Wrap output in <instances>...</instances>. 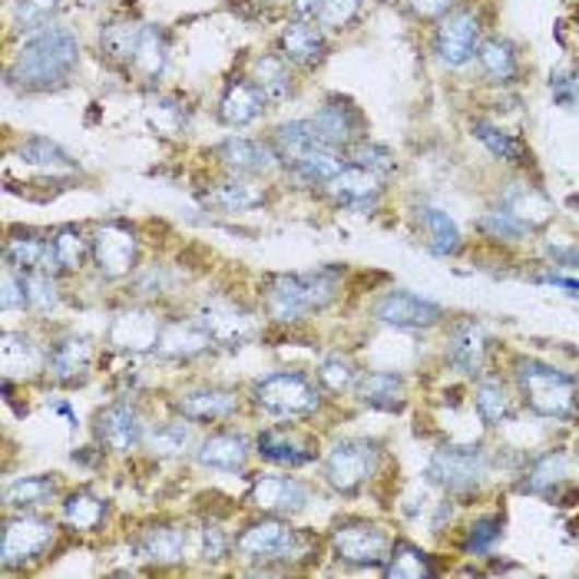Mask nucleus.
<instances>
[{"label": "nucleus", "instance_id": "1", "mask_svg": "<svg viewBox=\"0 0 579 579\" xmlns=\"http://www.w3.org/2000/svg\"><path fill=\"white\" fill-rule=\"evenodd\" d=\"M76 54L80 44L67 27H47L40 34H31V40L11 63V83L24 90H50L70 76V70L76 67Z\"/></svg>", "mask_w": 579, "mask_h": 579}, {"label": "nucleus", "instance_id": "2", "mask_svg": "<svg viewBox=\"0 0 579 579\" xmlns=\"http://www.w3.org/2000/svg\"><path fill=\"white\" fill-rule=\"evenodd\" d=\"M338 292L334 272H315V275H279L269 285L265 308L275 321H298L308 311L324 308Z\"/></svg>", "mask_w": 579, "mask_h": 579}, {"label": "nucleus", "instance_id": "3", "mask_svg": "<svg viewBox=\"0 0 579 579\" xmlns=\"http://www.w3.org/2000/svg\"><path fill=\"white\" fill-rule=\"evenodd\" d=\"M520 391L527 398V404L543 414V417H556V421H569L579 407V391L576 381L550 365L540 362H520L517 371Z\"/></svg>", "mask_w": 579, "mask_h": 579}, {"label": "nucleus", "instance_id": "4", "mask_svg": "<svg viewBox=\"0 0 579 579\" xmlns=\"http://www.w3.org/2000/svg\"><path fill=\"white\" fill-rule=\"evenodd\" d=\"M256 401L259 407H265L275 417H305L311 411H318L321 398L315 391L311 381H305L302 375H269L265 381L256 385Z\"/></svg>", "mask_w": 579, "mask_h": 579}, {"label": "nucleus", "instance_id": "5", "mask_svg": "<svg viewBox=\"0 0 579 579\" xmlns=\"http://www.w3.org/2000/svg\"><path fill=\"white\" fill-rule=\"evenodd\" d=\"M427 477L440 484L444 491L468 494L481 487V481L487 477V457L477 447H444L434 453Z\"/></svg>", "mask_w": 579, "mask_h": 579}, {"label": "nucleus", "instance_id": "6", "mask_svg": "<svg viewBox=\"0 0 579 579\" xmlns=\"http://www.w3.org/2000/svg\"><path fill=\"white\" fill-rule=\"evenodd\" d=\"M57 527L50 520L40 517H14L4 523V540H0V563L8 569L27 566L34 559H40L47 553V546L54 543Z\"/></svg>", "mask_w": 579, "mask_h": 579}, {"label": "nucleus", "instance_id": "7", "mask_svg": "<svg viewBox=\"0 0 579 579\" xmlns=\"http://www.w3.org/2000/svg\"><path fill=\"white\" fill-rule=\"evenodd\" d=\"M378 468V447L368 440H341L328 460H324V477L334 491L352 494L355 487H362Z\"/></svg>", "mask_w": 579, "mask_h": 579}, {"label": "nucleus", "instance_id": "8", "mask_svg": "<svg viewBox=\"0 0 579 579\" xmlns=\"http://www.w3.org/2000/svg\"><path fill=\"white\" fill-rule=\"evenodd\" d=\"M334 556L352 566H378L391 553V540L375 523H344L331 536Z\"/></svg>", "mask_w": 579, "mask_h": 579}, {"label": "nucleus", "instance_id": "9", "mask_svg": "<svg viewBox=\"0 0 579 579\" xmlns=\"http://www.w3.org/2000/svg\"><path fill=\"white\" fill-rule=\"evenodd\" d=\"M481 47V24L471 11H453L440 21L434 50L447 67H463Z\"/></svg>", "mask_w": 579, "mask_h": 579}, {"label": "nucleus", "instance_id": "10", "mask_svg": "<svg viewBox=\"0 0 579 579\" xmlns=\"http://www.w3.org/2000/svg\"><path fill=\"white\" fill-rule=\"evenodd\" d=\"M236 550L246 559H292L302 550V536L282 520H262L236 540Z\"/></svg>", "mask_w": 579, "mask_h": 579}, {"label": "nucleus", "instance_id": "11", "mask_svg": "<svg viewBox=\"0 0 579 579\" xmlns=\"http://www.w3.org/2000/svg\"><path fill=\"white\" fill-rule=\"evenodd\" d=\"M375 318L394 328H430L444 318V308L414 292H388L375 305Z\"/></svg>", "mask_w": 579, "mask_h": 579}, {"label": "nucleus", "instance_id": "12", "mask_svg": "<svg viewBox=\"0 0 579 579\" xmlns=\"http://www.w3.org/2000/svg\"><path fill=\"white\" fill-rule=\"evenodd\" d=\"M93 259L106 279H123L137 262V239L123 225H103L93 239Z\"/></svg>", "mask_w": 579, "mask_h": 579}, {"label": "nucleus", "instance_id": "13", "mask_svg": "<svg viewBox=\"0 0 579 579\" xmlns=\"http://www.w3.org/2000/svg\"><path fill=\"white\" fill-rule=\"evenodd\" d=\"M96 437L103 440V447L116 450V453H130L143 444V421L137 414V407L130 404H113L96 417Z\"/></svg>", "mask_w": 579, "mask_h": 579}, {"label": "nucleus", "instance_id": "14", "mask_svg": "<svg viewBox=\"0 0 579 579\" xmlns=\"http://www.w3.org/2000/svg\"><path fill=\"white\" fill-rule=\"evenodd\" d=\"M331 192L341 205L355 209V212H368L375 209L378 196H381V176L368 166H344L331 182Z\"/></svg>", "mask_w": 579, "mask_h": 579}, {"label": "nucleus", "instance_id": "15", "mask_svg": "<svg viewBox=\"0 0 579 579\" xmlns=\"http://www.w3.org/2000/svg\"><path fill=\"white\" fill-rule=\"evenodd\" d=\"M252 504L265 513H298L308 504V491L295 477L265 474L252 484Z\"/></svg>", "mask_w": 579, "mask_h": 579}, {"label": "nucleus", "instance_id": "16", "mask_svg": "<svg viewBox=\"0 0 579 579\" xmlns=\"http://www.w3.org/2000/svg\"><path fill=\"white\" fill-rule=\"evenodd\" d=\"M159 321L150 311H123L109 324V344L123 347V352H150L159 347Z\"/></svg>", "mask_w": 579, "mask_h": 579}, {"label": "nucleus", "instance_id": "17", "mask_svg": "<svg viewBox=\"0 0 579 579\" xmlns=\"http://www.w3.org/2000/svg\"><path fill=\"white\" fill-rule=\"evenodd\" d=\"M199 324L209 331L212 341L228 344V347H236L256 334V321L243 308H232V305H205L199 315Z\"/></svg>", "mask_w": 579, "mask_h": 579}, {"label": "nucleus", "instance_id": "18", "mask_svg": "<svg viewBox=\"0 0 579 579\" xmlns=\"http://www.w3.org/2000/svg\"><path fill=\"white\" fill-rule=\"evenodd\" d=\"M318 140L331 150L338 146H347L352 140H358V130H362V120H358V113L347 106V103H324L318 113H315V120H311Z\"/></svg>", "mask_w": 579, "mask_h": 579}, {"label": "nucleus", "instance_id": "19", "mask_svg": "<svg viewBox=\"0 0 579 579\" xmlns=\"http://www.w3.org/2000/svg\"><path fill=\"white\" fill-rule=\"evenodd\" d=\"M176 411L186 421H199V424H215L236 414V394L232 391H218V388H199L189 391L176 401Z\"/></svg>", "mask_w": 579, "mask_h": 579}, {"label": "nucleus", "instance_id": "20", "mask_svg": "<svg viewBox=\"0 0 579 579\" xmlns=\"http://www.w3.org/2000/svg\"><path fill=\"white\" fill-rule=\"evenodd\" d=\"M447 358L457 371L477 375L484 368V358H487V338H484L481 324H474V321L457 324L453 334H450V344H447Z\"/></svg>", "mask_w": 579, "mask_h": 579}, {"label": "nucleus", "instance_id": "21", "mask_svg": "<svg viewBox=\"0 0 579 579\" xmlns=\"http://www.w3.org/2000/svg\"><path fill=\"white\" fill-rule=\"evenodd\" d=\"M90 362H93V347L86 338H63L54 344V352L47 358L50 365V375L60 381V385H76L86 378L90 371Z\"/></svg>", "mask_w": 579, "mask_h": 579}, {"label": "nucleus", "instance_id": "22", "mask_svg": "<svg viewBox=\"0 0 579 579\" xmlns=\"http://www.w3.org/2000/svg\"><path fill=\"white\" fill-rule=\"evenodd\" d=\"M246 460H249V444L239 434H212L199 447V463L212 471L236 474L246 468Z\"/></svg>", "mask_w": 579, "mask_h": 579}, {"label": "nucleus", "instance_id": "23", "mask_svg": "<svg viewBox=\"0 0 579 579\" xmlns=\"http://www.w3.org/2000/svg\"><path fill=\"white\" fill-rule=\"evenodd\" d=\"M262 109H265V93L256 83H236L222 96L218 116L228 127H249Z\"/></svg>", "mask_w": 579, "mask_h": 579}, {"label": "nucleus", "instance_id": "24", "mask_svg": "<svg viewBox=\"0 0 579 579\" xmlns=\"http://www.w3.org/2000/svg\"><path fill=\"white\" fill-rule=\"evenodd\" d=\"M504 209H507L513 218H520L527 228H536V225L550 222V215H553L550 199H546L540 189L523 186V182H513V186L507 189V196H504Z\"/></svg>", "mask_w": 579, "mask_h": 579}, {"label": "nucleus", "instance_id": "25", "mask_svg": "<svg viewBox=\"0 0 579 579\" xmlns=\"http://www.w3.org/2000/svg\"><path fill=\"white\" fill-rule=\"evenodd\" d=\"M0 352H4V378H31L44 368V352L24 334L8 331L4 344H0Z\"/></svg>", "mask_w": 579, "mask_h": 579}, {"label": "nucleus", "instance_id": "26", "mask_svg": "<svg viewBox=\"0 0 579 579\" xmlns=\"http://www.w3.org/2000/svg\"><path fill=\"white\" fill-rule=\"evenodd\" d=\"M218 156L228 169H236V173H265L275 163L272 150L256 140H225L218 146Z\"/></svg>", "mask_w": 579, "mask_h": 579}, {"label": "nucleus", "instance_id": "27", "mask_svg": "<svg viewBox=\"0 0 579 579\" xmlns=\"http://www.w3.org/2000/svg\"><path fill=\"white\" fill-rule=\"evenodd\" d=\"M140 550L156 566H173L186 553V533L179 527H150L140 536Z\"/></svg>", "mask_w": 579, "mask_h": 579}, {"label": "nucleus", "instance_id": "28", "mask_svg": "<svg viewBox=\"0 0 579 579\" xmlns=\"http://www.w3.org/2000/svg\"><path fill=\"white\" fill-rule=\"evenodd\" d=\"M209 331L199 324V321H176V324H169L163 334H159V352L163 355H169V358H192V355H199V352H205L209 347Z\"/></svg>", "mask_w": 579, "mask_h": 579}, {"label": "nucleus", "instance_id": "29", "mask_svg": "<svg viewBox=\"0 0 579 579\" xmlns=\"http://www.w3.org/2000/svg\"><path fill=\"white\" fill-rule=\"evenodd\" d=\"M282 50L292 63H302V67H315L321 57H324V37L318 27L298 21L292 27H285L282 34Z\"/></svg>", "mask_w": 579, "mask_h": 579}, {"label": "nucleus", "instance_id": "30", "mask_svg": "<svg viewBox=\"0 0 579 579\" xmlns=\"http://www.w3.org/2000/svg\"><path fill=\"white\" fill-rule=\"evenodd\" d=\"M358 398L371 407L398 411L404 404V378L394 371H375L358 381Z\"/></svg>", "mask_w": 579, "mask_h": 579}, {"label": "nucleus", "instance_id": "31", "mask_svg": "<svg viewBox=\"0 0 579 579\" xmlns=\"http://www.w3.org/2000/svg\"><path fill=\"white\" fill-rule=\"evenodd\" d=\"M421 222H424V228H427V236H430V252L434 256H453L457 249H460V228H457V222L444 212V209H437V205H421Z\"/></svg>", "mask_w": 579, "mask_h": 579}, {"label": "nucleus", "instance_id": "32", "mask_svg": "<svg viewBox=\"0 0 579 579\" xmlns=\"http://www.w3.org/2000/svg\"><path fill=\"white\" fill-rule=\"evenodd\" d=\"M292 169H295L305 182H331V179L344 169V163L338 159V153H334L331 146L315 143V146H308L298 159H292Z\"/></svg>", "mask_w": 579, "mask_h": 579}, {"label": "nucleus", "instance_id": "33", "mask_svg": "<svg viewBox=\"0 0 579 579\" xmlns=\"http://www.w3.org/2000/svg\"><path fill=\"white\" fill-rule=\"evenodd\" d=\"M140 40H143V27L140 24H130V21H116L109 27H103V37H99V47L109 60H120V63H130L133 67V57L140 50Z\"/></svg>", "mask_w": 579, "mask_h": 579}, {"label": "nucleus", "instance_id": "34", "mask_svg": "<svg viewBox=\"0 0 579 579\" xmlns=\"http://www.w3.org/2000/svg\"><path fill=\"white\" fill-rule=\"evenodd\" d=\"M477 60L484 67V73L494 80V83H510L517 76V54L507 40L494 37V40H484L477 47Z\"/></svg>", "mask_w": 579, "mask_h": 579}, {"label": "nucleus", "instance_id": "35", "mask_svg": "<svg viewBox=\"0 0 579 579\" xmlns=\"http://www.w3.org/2000/svg\"><path fill=\"white\" fill-rule=\"evenodd\" d=\"M385 576H391V579H430V576H434V566H430V559H427L414 543H398V546L388 553Z\"/></svg>", "mask_w": 579, "mask_h": 579}, {"label": "nucleus", "instance_id": "36", "mask_svg": "<svg viewBox=\"0 0 579 579\" xmlns=\"http://www.w3.org/2000/svg\"><path fill=\"white\" fill-rule=\"evenodd\" d=\"M262 192L252 186V182H243V179H232V182H222L209 192V205L222 209V212H246V209H256L262 205Z\"/></svg>", "mask_w": 579, "mask_h": 579}, {"label": "nucleus", "instance_id": "37", "mask_svg": "<svg viewBox=\"0 0 579 579\" xmlns=\"http://www.w3.org/2000/svg\"><path fill=\"white\" fill-rule=\"evenodd\" d=\"M21 159L31 163V166H37V169H47V173H73L76 169V163L70 159V153L60 150L57 143L44 140V137L24 143L21 146Z\"/></svg>", "mask_w": 579, "mask_h": 579}, {"label": "nucleus", "instance_id": "38", "mask_svg": "<svg viewBox=\"0 0 579 579\" xmlns=\"http://www.w3.org/2000/svg\"><path fill=\"white\" fill-rule=\"evenodd\" d=\"M54 494H57V484H54L50 477H24V481H17V484L8 487L4 504L14 507V510H27V507H44V504H50Z\"/></svg>", "mask_w": 579, "mask_h": 579}, {"label": "nucleus", "instance_id": "39", "mask_svg": "<svg viewBox=\"0 0 579 579\" xmlns=\"http://www.w3.org/2000/svg\"><path fill=\"white\" fill-rule=\"evenodd\" d=\"M60 11H63V0H17L14 17L24 34H40V31L54 27Z\"/></svg>", "mask_w": 579, "mask_h": 579}, {"label": "nucleus", "instance_id": "40", "mask_svg": "<svg viewBox=\"0 0 579 579\" xmlns=\"http://www.w3.org/2000/svg\"><path fill=\"white\" fill-rule=\"evenodd\" d=\"M563 477H566V457L563 453H546V457H540L533 468H530V474L523 481V491H530V494H553V487L563 484Z\"/></svg>", "mask_w": 579, "mask_h": 579}, {"label": "nucleus", "instance_id": "41", "mask_svg": "<svg viewBox=\"0 0 579 579\" xmlns=\"http://www.w3.org/2000/svg\"><path fill=\"white\" fill-rule=\"evenodd\" d=\"M133 67L146 80H156L163 73V67H166V37H163V31L143 27V40H140V50L133 57Z\"/></svg>", "mask_w": 579, "mask_h": 579}, {"label": "nucleus", "instance_id": "42", "mask_svg": "<svg viewBox=\"0 0 579 579\" xmlns=\"http://www.w3.org/2000/svg\"><path fill=\"white\" fill-rule=\"evenodd\" d=\"M103 517H106V504L96 500L93 494H73V497L63 504V520H67L73 530L90 533V530H96V527L103 523Z\"/></svg>", "mask_w": 579, "mask_h": 579}, {"label": "nucleus", "instance_id": "43", "mask_svg": "<svg viewBox=\"0 0 579 579\" xmlns=\"http://www.w3.org/2000/svg\"><path fill=\"white\" fill-rule=\"evenodd\" d=\"M259 453L272 463H285V468H302V463L311 460V453H305L295 440H288L279 430H265L259 434Z\"/></svg>", "mask_w": 579, "mask_h": 579}, {"label": "nucleus", "instance_id": "44", "mask_svg": "<svg viewBox=\"0 0 579 579\" xmlns=\"http://www.w3.org/2000/svg\"><path fill=\"white\" fill-rule=\"evenodd\" d=\"M256 86L265 93V99H285L292 93V76L279 57L256 60Z\"/></svg>", "mask_w": 579, "mask_h": 579}, {"label": "nucleus", "instance_id": "45", "mask_svg": "<svg viewBox=\"0 0 579 579\" xmlns=\"http://www.w3.org/2000/svg\"><path fill=\"white\" fill-rule=\"evenodd\" d=\"M474 133H477V140L497 159H504V163H527V146L517 137H510V133H504V130H497L491 123H474Z\"/></svg>", "mask_w": 579, "mask_h": 579}, {"label": "nucleus", "instance_id": "46", "mask_svg": "<svg viewBox=\"0 0 579 579\" xmlns=\"http://www.w3.org/2000/svg\"><path fill=\"white\" fill-rule=\"evenodd\" d=\"M8 265L21 269V272H37L47 259H50V246L37 236H21L8 243Z\"/></svg>", "mask_w": 579, "mask_h": 579}, {"label": "nucleus", "instance_id": "47", "mask_svg": "<svg viewBox=\"0 0 579 579\" xmlns=\"http://www.w3.org/2000/svg\"><path fill=\"white\" fill-rule=\"evenodd\" d=\"M474 398H477L474 404H477V414H481L484 424L497 427V424H504L510 417V398H507L500 381H484Z\"/></svg>", "mask_w": 579, "mask_h": 579}, {"label": "nucleus", "instance_id": "48", "mask_svg": "<svg viewBox=\"0 0 579 579\" xmlns=\"http://www.w3.org/2000/svg\"><path fill=\"white\" fill-rule=\"evenodd\" d=\"M50 259H54L57 269H63V272L80 269V262H83V239H80L76 228H60V232H57L54 243H50Z\"/></svg>", "mask_w": 579, "mask_h": 579}, {"label": "nucleus", "instance_id": "49", "mask_svg": "<svg viewBox=\"0 0 579 579\" xmlns=\"http://www.w3.org/2000/svg\"><path fill=\"white\" fill-rule=\"evenodd\" d=\"M21 282H24V295H27V305L37 308V311H50L57 305V285L47 272H21Z\"/></svg>", "mask_w": 579, "mask_h": 579}, {"label": "nucleus", "instance_id": "50", "mask_svg": "<svg viewBox=\"0 0 579 579\" xmlns=\"http://www.w3.org/2000/svg\"><path fill=\"white\" fill-rule=\"evenodd\" d=\"M150 447L159 453V457H179L186 453L189 447V427L169 421V424H159L156 430H150Z\"/></svg>", "mask_w": 579, "mask_h": 579}, {"label": "nucleus", "instance_id": "51", "mask_svg": "<svg viewBox=\"0 0 579 579\" xmlns=\"http://www.w3.org/2000/svg\"><path fill=\"white\" fill-rule=\"evenodd\" d=\"M358 8H362V0H321L315 21L328 31H341L358 17Z\"/></svg>", "mask_w": 579, "mask_h": 579}, {"label": "nucleus", "instance_id": "52", "mask_svg": "<svg viewBox=\"0 0 579 579\" xmlns=\"http://www.w3.org/2000/svg\"><path fill=\"white\" fill-rule=\"evenodd\" d=\"M481 228L487 232L491 239H500V243H520L527 236V225L520 218H513L507 209L504 212H487L481 218Z\"/></svg>", "mask_w": 579, "mask_h": 579}, {"label": "nucleus", "instance_id": "53", "mask_svg": "<svg viewBox=\"0 0 579 579\" xmlns=\"http://www.w3.org/2000/svg\"><path fill=\"white\" fill-rule=\"evenodd\" d=\"M550 96H553V103L563 106V109H579V70L559 67V70L550 76Z\"/></svg>", "mask_w": 579, "mask_h": 579}, {"label": "nucleus", "instance_id": "54", "mask_svg": "<svg viewBox=\"0 0 579 579\" xmlns=\"http://www.w3.org/2000/svg\"><path fill=\"white\" fill-rule=\"evenodd\" d=\"M500 536H504V523H500L497 517H484V520H477V523L471 527V533H468V550H471L474 556H487Z\"/></svg>", "mask_w": 579, "mask_h": 579}, {"label": "nucleus", "instance_id": "55", "mask_svg": "<svg viewBox=\"0 0 579 579\" xmlns=\"http://www.w3.org/2000/svg\"><path fill=\"white\" fill-rule=\"evenodd\" d=\"M318 378H321V385H324L328 391L341 394V391H347V388L355 385L358 371H355V365H352V362H344V358H328V362L321 365Z\"/></svg>", "mask_w": 579, "mask_h": 579}, {"label": "nucleus", "instance_id": "56", "mask_svg": "<svg viewBox=\"0 0 579 579\" xmlns=\"http://www.w3.org/2000/svg\"><path fill=\"white\" fill-rule=\"evenodd\" d=\"M355 163L375 169L378 176H385V173L394 169V156H391V150H385V146H378V143H365V146H358Z\"/></svg>", "mask_w": 579, "mask_h": 579}, {"label": "nucleus", "instance_id": "57", "mask_svg": "<svg viewBox=\"0 0 579 579\" xmlns=\"http://www.w3.org/2000/svg\"><path fill=\"white\" fill-rule=\"evenodd\" d=\"M225 546H228L225 533H222L218 527H205V533H202V550H205V559H222V556H225Z\"/></svg>", "mask_w": 579, "mask_h": 579}, {"label": "nucleus", "instance_id": "58", "mask_svg": "<svg viewBox=\"0 0 579 579\" xmlns=\"http://www.w3.org/2000/svg\"><path fill=\"white\" fill-rule=\"evenodd\" d=\"M0 305H4V311L17 308V305H27V295H24V282L14 279L11 272L4 275V298H0Z\"/></svg>", "mask_w": 579, "mask_h": 579}, {"label": "nucleus", "instance_id": "59", "mask_svg": "<svg viewBox=\"0 0 579 579\" xmlns=\"http://www.w3.org/2000/svg\"><path fill=\"white\" fill-rule=\"evenodd\" d=\"M450 8V0H411V11L417 17H444Z\"/></svg>", "mask_w": 579, "mask_h": 579}, {"label": "nucleus", "instance_id": "60", "mask_svg": "<svg viewBox=\"0 0 579 579\" xmlns=\"http://www.w3.org/2000/svg\"><path fill=\"white\" fill-rule=\"evenodd\" d=\"M546 252L563 265V269H579V246H546Z\"/></svg>", "mask_w": 579, "mask_h": 579}, {"label": "nucleus", "instance_id": "61", "mask_svg": "<svg viewBox=\"0 0 579 579\" xmlns=\"http://www.w3.org/2000/svg\"><path fill=\"white\" fill-rule=\"evenodd\" d=\"M543 285H556L563 288L566 295H579V279H563V275H540Z\"/></svg>", "mask_w": 579, "mask_h": 579}, {"label": "nucleus", "instance_id": "62", "mask_svg": "<svg viewBox=\"0 0 579 579\" xmlns=\"http://www.w3.org/2000/svg\"><path fill=\"white\" fill-rule=\"evenodd\" d=\"M318 4H321V0H295V11L308 17V14H315V11H318Z\"/></svg>", "mask_w": 579, "mask_h": 579}, {"label": "nucleus", "instance_id": "63", "mask_svg": "<svg viewBox=\"0 0 579 579\" xmlns=\"http://www.w3.org/2000/svg\"><path fill=\"white\" fill-rule=\"evenodd\" d=\"M86 4H103V0H86Z\"/></svg>", "mask_w": 579, "mask_h": 579}]
</instances>
